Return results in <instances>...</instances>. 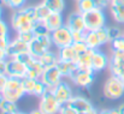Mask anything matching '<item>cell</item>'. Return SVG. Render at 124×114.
Returning a JSON list of instances; mask_svg holds the SVG:
<instances>
[{
	"label": "cell",
	"mask_w": 124,
	"mask_h": 114,
	"mask_svg": "<svg viewBox=\"0 0 124 114\" xmlns=\"http://www.w3.org/2000/svg\"><path fill=\"white\" fill-rule=\"evenodd\" d=\"M11 27L16 33H24L31 31L34 23L36 22V13H35V5L23 6L22 8L13 10V13L10 18Z\"/></svg>",
	"instance_id": "cell-1"
},
{
	"label": "cell",
	"mask_w": 124,
	"mask_h": 114,
	"mask_svg": "<svg viewBox=\"0 0 124 114\" xmlns=\"http://www.w3.org/2000/svg\"><path fill=\"white\" fill-rule=\"evenodd\" d=\"M102 94L108 100H119L124 96V82L121 77L111 76L108 77L104 84Z\"/></svg>",
	"instance_id": "cell-2"
},
{
	"label": "cell",
	"mask_w": 124,
	"mask_h": 114,
	"mask_svg": "<svg viewBox=\"0 0 124 114\" xmlns=\"http://www.w3.org/2000/svg\"><path fill=\"white\" fill-rule=\"evenodd\" d=\"M83 14V19H84V23H85V29L88 31L90 30H98L102 27H106V22H107V18H106V14H105V11L102 8H93L88 12H84Z\"/></svg>",
	"instance_id": "cell-3"
},
{
	"label": "cell",
	"mask_w": 124,
	"mask_h": 114,
	"mask_svg": "<svg viewBox=\"0 0 124 114\" xmlns=\"http://www.w3.org/2000/svg\"><path fill=\"white\" fill-rule=\"evenodd\" d=\"M2 96L5 100L8 101H13V102H18L19 100H22L27 94L24 91L23 84H22V79L18 78H10L5 85V89L2 90Z\"/></svg>",
	"instance_id": "cell-4"
},
{
	"label": "cell",
	"mask_w": 124,
	"mask_h": 114,
	"mask_svg": "<svg viewBox=\"0 0 124 114\" xmlns=\"http://www.w3.org/2000/svg\"><path fill=\"white\" fill-rule=\"evenodd\" d=\"M5 75L10 78H18L23 79L28 76V67L27 65L17 58H7L6 59V67Z\"/></svg>",
	"instance_id": "cell-5"
},
{
	"label": "cell",
	"mask_w": 124,
	"mask_h": 114,
	"mask_svg": "<svg viewBox=\"0 0 124 114\" xmlns=\"http://www.w3.org/2000/svg\"><path fill=\"white\" fill-rule=\"evenodd\" d=\"M60 103L54 96L52 89H48L41 97L39 102V109L43 114H59Z\"/></svg>",
	"instance_id": "cell-6"
},
{
	"label": "cell",
	"mask_w": 124,
	"mask_h": 114,
	"mask_svg": "<svg viewBox=\"0 0 124 114\" xmlns=\"http://www.w3.org/2000/svg\"><path fill=\"white\" fill-rule=\"evenodd\" d=\"M51 38H52L53 46L57 47L58 49H60L63 47H66V46H70V44L74 43L72 31L66 25H63L62 28L52 31L51 33Z\"/></svg>",
	"instance_id": "cell-7"
},
{
	"label": "cell",
	"mask_w": 124,
	"mask_h": 114,
	"mask_svg": "<svg viewBox=\"0 0 124 114\" xmlns=\"http://www.w3.org/2000/svg\"><path fill=\"white\" fill-rule=\"evenodd\" d=\"M17 59H19L21 61H23L27 67H28V76L30 78H34V79H41V76L45 71L43 66L41 65V63L39 61L38 58L33 57L30 53H25L21 57H18Z\"/></svg>",
	"instance_id": "cell-8"
},
{
	"label": "cell",
	"mask_w": 124,
	"mask_h": 114,
	"mask_svg": "<svg viewBox=\"0 0 124 114\" xmlns=\"http://www.w3.org/2000/svg\"><path fill=\"white\" fill-rule=\"evenodd\" d=\"M53 46L51 35L48 36H35L33 38V41L29 43V53L35 57L39 58L43 53H46L47 50H49Z\"/></svg>",
	"instance_id": "cell-9"
},
{
	"label": "cell",
	"mask_w": 124,
	"mask_h": 114,
	"mask_svg": "<svg viewBox=\"0 0 124 114\" xmlns=\"http://www.w3.org/2000/svg\"><path fill=\"white\" fill-rule=\"evenodd\" d=\"M108 70L113 76H124V50H111Z\"/></svg>",
	"instance_id": "cell-10"
},
{
	"label": "cell",
	"mask_w": 124,
	"mask_h": 114,
	"mask_svg": "<svg viewBox=\"0 0 124 114\" xmlns=\"http://www.w3.org/2000/svg\"><path fill=\"white\" fill-rule=\"evenodd\" d=\"M95 79V72L94 71H84V70H77L74 76L70 78V80L78 88L89 89Z\"/></svg>",
	"instance_id": "cell-11"
},
{
	"label": "cell",
	"mask_w": 124,
	"mask_h": 114,
	"mask_svg": "<svg viewBox=\"0 0 124 114\" xmlns=\"http://www.w3.org/2000/svg\"><path fill=\"white\" fill-rule=\"evenodd\" d=\"M110 66V57L100 49H93L92 53V69L93 71L101 72L107 70Z\"/></svg>",
	"instance_id": "cell-12"
},
{
	"label": "cell",
	"mask_w": 124,
	"mask_h": 114,
	"mask_svg": "<svg viewBox=\"0 0 124 114\" xmlns=\"http://www.w3.org/2000/svg\"><path fill=\"white\" fill-rule=\"evenodd\" d=\"M6 52L8 58H18L25 53H29V43L22 41L21 38L16 36L11 40Z\"/></svg>",
	"instance_id": "cell-13"
},
{
	"label": "cell",
	"mask_w": 124,
	"mask_h": 114,
	"mask_svg": "<svg viewBox=\"0 0 124 114\" xmlns=\"http://www.w3.org/2000/svg\"><path fill=\"white\" fill-rule=\"evenodd\" d=\"M63 79V76L57 66H52L48 69H45L41 76V80L47 85L48 89H53L57 84H59Z\"/></svg>",
	"instance_id": "cell-14"
},
{
	"label": "cell",
	"mask_w": 124,
	"mask_h": 114,
	"mask_svg": "<svg viewBox=\"0 0 124 114\" xmlns=\"http://www.w3.org/2000/svg\"><path fill=\"white\" fill-rule=\"evenodd\" d=\"M52 91H53L54 96L57 97V100L59 101L60 105L68 103V102L71 100V97L74 96L71 86H70L66 82H64V80H62L59 84H57V85L52 89Z\"/></svg>",
	"instance_id": "cell-15"
},
{
	"label": "cell",
	"mask_w": 124,
	"mask_h": 114,
	"mask_svg": "<svg viewBox=\"0 0 124 114\" xmlns=\"http://www.w3.org/2000/svg\"><path fill=\"white\" fill-rule=\"evenodd\" d=\"M65 25L72 31H87L85 29V23L83 19V14L78 11H75L72 13H70L68 16V18L65 19Z\"/></svg>",
	"instance_id": "cell-16"
},
{
	"label": "cell",
	"mask_w": 124,
	"mask_h": 114,
	"mask_svg": "<svg viewBox=\"0 0 124 114\" xmlns=\"http://www.w3.org/2000/svg\"><path fill=\"white\" fill-rule=\"evenodd\" d=\"M72 108H75L78 113H84V112H89L92 109H94L95 107L93 106V103L84 96H81V95H74L71 97V100L68 102Z\"/></svg>",
	"instance_id": "cell-17"
},
{
	"label": "cell",
	"mask_w": 124,
	"mask_h": 114,
	"mask_svg": "<svg viewBox=\"0 0 124 114\" xmlns=\"http://www.w3.org/2000/svg\"><path fill=\"white\" fill-rule=\"evenodd\" d=\"M43 23L46 24V27L48 28V30L51 33L62 28L63 25H65V19L63 17V12H51L48 14V17L43 21Z\"/></svg>",
	"instance_id": "cell-18"
},
{
	"label": "cell",
	"mask_w": 124,
	"mask_h": 114,
	"mask_svg": "<svg viewBox=\"0 0 124 114\" xmlns=\"http://www.w3.org/2000/svg\"><path fill=\"white\" fill-rule=\"evenodd\" d=\"M108 8L115 22L124 24V0H111Z\"/></svg>",
	"instance_id": "cell-19"
},
{
	"label": "cell",
	"mask_w": 124,
	"mask_h": 114,
	"mask_svg": "<svg viewBox=\"0 0 124 114\" xmlns=\"http://www.w3.org/2000/svg\"><path fill=\"white\" fill-rule=\"evenodd\" d=\"M58 70L60 71L63 78H71L74 73L78 70L77 63L75 61H66V60H59L57 64Z\"/></svg>",
	"instance_id": "cell-20"
},
{
	"label": "cell",
	"mask_w": 124,
	"mask_h": 114,
	"mask_svg": "<svg viewBox=\"0 0 124 114\" xmlns=\"http://www.w3.org/2000/svg\"><path fill=\"white\" fill-rule=\"evenodd\" d=\"M38 59L41 63L43 69H48V67H52V66H57V64L59 61V55H58V53H54L49 49L46 53H43L42 55H40Z\"/></svg>",
	"instance_id": "cell-21"
},
{
	"label": "cell",
	"mask_w": 124,
	"mask_h": 114,
	"mask_svg": "<svg viewBox=\"0 0 124 114\" xmlns=\"http://www.w3.org/2000/svg\"><path fill=\"white\" fill-rule=\"evenodd\" d=\"M58 55H59V60H66V61H77L78 59V54L74 47V44L63 47L60 49H58Z\"/></svg>",
	"instance_id": "cell-22"
},
{
	"label": "cell",
	"mask_w": 124,
	"mask_h": 114,
	"mask_svg": "<svg viewBox=\"0 0 124 114\" xmlns=\"http://www.w3.org/2000/svg\"><path fill=\"white\" fill-rule=\"evenodd\" d=\"M84 42L87 43V46L90 49H99L100 47H102V43L100 41L98 30H90V31H85V37Z\"/></svg>",
	"instance_id": "cell-23"
},
{
	"label": "cell",
	"mask_w": 124,
	"mask_h": 114,
	"mask_svg": "<svg viewBox=\"0 0 124 114\" xmlns=\"http://www.w3.org/2000/svg\"><path fill=\"white\" fill-rule=\"evenodd\" d=\"M92 53H93V49L89 48L85 53H83L78 58V60L76 63H77V66H78L80 70L93 71V69H92Z\"/></svg>",
	"instance_id": "cell-24"
},
{
	"label": "cell",
	"mask_w": 124,
	"mask_h": 114,
	"mask_svg": "<svg viewBox=\"0 0 124 114\" xmlns=\"http://www.w3.org/2000/svg\"><path fill=\"white\" fill-rule=\"evenodd\" d=\"M41 2L52 12H63L65 10V0H42Z\"/></svg>",
	"instance_id": "cell-25"
},
{
	"label": "cell",
	"mask_w": 124,
	"mask_h": 114,
	"mask_svg": "<svg viewBox=\"0 0 124 114\" xmlns=\"http://www.w3.org/2000/svg\"><path fill=\"white\" fill-rule=\"evenodd\" d=\"M18 106L17 102L13 101H8V100H4L1 107H0V114H16L18 112Z\"/></svg>",
	"instance_id": "cell-26"
},
{
	"label": "cell",
	"mask_w": 124,
	"mask_h": 114,
	"mask_svg": "<svg viewBox=\"0 0 124 114\" xmlns=\"http://www.w3.org/2000/svg\"><path fill=\"white\" fill-rule=\"evenodd\" d=\"M52 11L45 5V4H38V5H35V13H36V21H40V22H43L47 17H48V14L51 13Z\"/></svg>",
	"instance_id": "cell-27"
},
{
	"label": "cell",
	"mask_w": 124,
	"mask_h": 114,
	"mask_svg": "<svg viewBox=\"0 0 124 114\" xmlns=\"http://www.w3.org/2000/svg\"><path fill=\"white\" fill-rule=\"evenodd\" d=\"M33 33H34L35 36H48V35H51V31L48 30L46 24L43 22H40V21H36L34 23Z\"/></svg>",
	"instance_id": "cell-28"
},
{
	"label": "cell",
	"mask_w": 124,
	"mask_h": 114,
	"mask_svg": "<svg viewBox=\"0 0 124 114\" xmlns=\"http://www.w3.org/2000/svg\"><path fill=\"white\" fill-rule=\"evenodd\" d=\"M76 11L84 13L93 8H95V4L93 0H76Z\"/></svg>",
	"instance_id": "cell-29"
},
{
	"label": "cell",
	"mask_w": 124,
	"mask_h": 114,
	"mask_svg": "<svg viewBox=\"0 0 124 114\" xmlns=\"http://www.w3.org/2000/svg\"><path fill=\"white\" fill-rule=\"evenodd\" d=\"M36 80L38 79H34V78H30V77H25V78L22 79V84H23V88H24V91H25L27 95H33L34 94Z\"/></svg>",
	"instance_id": "cell-30"
},
{
	"label": "cell",
	"mask_w": 124,
	"mask_h": 114,
	"mask_svg": "<svg viewBox=\"0 0 124 114\" xmlns=\"http://www.w3.org/2000/svg\"><path fill=\"white\" fill-rule=\"evenodd\" d=\"M27 0H0V4L2 6H6L11 10H18L25 6Z\"/></svg>",
	"instance_id": "cell-31"
},
{
	"label": "cell",
	"mask_w": 124,
	"mask_h": 114,
	"mask_svg": "<svg viewBox=\"0 0 124 114\" xmlns=\"http://www.w3.org/2000/svg\"><path fill=\"white\" fill-rule=\"evenodd\" d=\"M108 36H110V42L116 40V38H119L123 36V30L118 27V25H112V27H108Z\"/></svg>",
	"instance_id": "cell-32"
},
{
	"label": "cell",
	"mask_w": 124,
	"mask_h": 114,
	"mask_svg": "<svg viewBox=\"0 0 124 114\" xmlns=\"http://www.w3.org/2000/svg\"><path fill=\"white\" fill-rule=\"evenodd\" d=\"M47 90H48L47 85L42 82L41 79H38V80H36V85H35V90H34L33 96H36V97H39V99H40V97H41Z\"/></svg>",
	"instance_id": "cell-33"
},
{
	"label": "cell",
	"mask_w": 124,
	"mask_h": 114,
	"mask_svg": "<svg viewBox=\"0 0 124 114\" xmlns=\"http://www.w3.org/2000/svg\"><path fill=\"white\" fill-rule=\"evenodd\" d=\"M111 50H124V36L110 42Z\"/></svg>",
	"instance_id": "cell-34"
},
{
	"label": "cell",
	"mask_w": 124,
	"mask_h": 114,
	"mask_svg": "<svg viewBox=\"0 0 124 114\" xmlns=\"http://www.w3.org/2000/svg\"><path fill=\"white\" fill-rule=\"evenodd\" d=\"M16 36H17L18 38H21L22 41L27 42V43H30V42L33 41V38L35 37L33 30H31V31H24V33H17Z\"/></svg>",
	"instance_id": "cell-35"
},
{
	"label": "cell",
	"mask_w": 124,
	"mask_h": 114,
	"mask_svg": "<svg viewBox=\"0 0 124 114\" xmlns=\"http://www.w3.org/2000/svg\"><path fill=\"white\" fill-rule=\"evenodd\" d=\"M59 114H80L75 108H72L69 103H64L60 106L59 109Z\"/></svg>",
	"instance_id": "cell-36"
},
{
	"label": "cell",
	"mask_w": 124,
	"mask_h": 114,
	"mask_svg": "<svg viewBox=\"0 0 124 114\" xmlns=\"http://www.w3.org/2000/svg\"><path fill=\"white\" fill-rule=\"evenodd\" d=\"M8 35H10V27L1 18L0 19V36H8Z\"/></svg>",
	"instance_id": "cell-37"
},
{
	"label": "cell",
	"mask_w": 124,
	"mask_h": 114,
	"mask_svg": "<svg viewBox=\"0 0 124 114\" xmlns=\"http://www.w3.org/2000/svg\"><path fill=\"white\" fill-rule=\"evenodd\" d=\"M93 1L95 4V7L102 8V10L110 7V4H111V0H93Z\"/></svg>",
	"instance_id": "cell-38"
},
{
	"label": "cell",
	"mask_w": 124,
	"mask_h": 114,
	"mask_svg": "<svg viewBox=\"0 0 124 114\" xmlns=\"http://www.w3.org/2000/svg\"><path fill=\"white\" fill-rule=\"evenodd\" d=\"M11 40H12V38H11L10 35H8V36H0V48L7 49V47H8Z\"/></svg>",
	"instance_id": "cell-39"
},
{
	"label": "cell",
	"mask_w": 124,
	"mask_h": 114,
	"mask_svg": "<svg viewBox=\"0 0 124 114\" xmlns=\"http://www.w3.org/2000/svg\"><path fill=\"white\" fill-rule=\"evenodd\" d=\"M72 35H74V42L84 41V37H85V31H76V33H72Z\"/></svg>",
	"instance_id": "cell-40"
},
{
	"label": "cell",
	"mask_w": 124,
	"mask_h": 114,
	"mask_svg": "<svg viewBox=\"0 0 124 114\" xmlns=\"http://www.w3.org/2000/svg\"><path fill=\"white\" fill-rule=\"evenodd\" d=\"M8 80V77L5 73H0V93H2V90L5 89V85Z\"/></svg>",
	"instance_id": "cell-41"
},
{
	"label": "cell",
	"mask_w": 124,
	"mask_h": 114,
	"mask_svg": "<svg viewBox=\"0 0 124 114\" xmlns=\"http://www.w3.org/2000/svg\"><path fill=\"white\" fill-rule=\"evenodd\" d=\"M8 57H7V52H6V49H2V48H0V60H6Z\"/></svg>",
	"instance_id": "cell-42"
},
{
	"label": "cell",
	"mask_w": 124,
	"mask_h": 114,
	"mask_svg": "<svg viewBox=\"0 0 124 114\" xmlns=\"http://www.w3.org/2000/svg\"><path fill=\"white\" fill-rule=\"evenodd\" d=\"M6 67V60H0V73H5Z\"/></svg>",
	"instance_id": "cell-43"
},
{
	"label": "cell",
	"mask_w": 124,
	"mask_h": 114,
	"mask_svg": "<svg viewBox=\"0 0 124 114\" xmlns=\"http://www.w3.org/2000/svg\"><path fill=\"white\" fill-rule=\"evenodd\" d=\"M117 108H118V112H119V114H124V102H123V103H121Z\"/></svg>",
	"instance_id": "cell-44"
},
{
	"label": "cell",
	"mask_w": 124,
	"mask_h": 114,
	"mask_svg": "<svg viewBox=\"0 0 124 114\" xmlns=\"http://www.w3.org/2000/svg\"><path fill=\"white\" fill-rule=\"evenodd\" d=\"M98 113H99V111L96 108H94V109H92L89 112H84V113H81V114H98Z\"/></svg>",
	"instance_id": "cell-45"
},
{
	"label": "cell",
	"mask_w": 124,
	"mask_h": 114,
	"mask_svg": "<svg viewBox=\"0 0 124 114\" xmlns=\"http://www.w3.org/2000/svg\"><path fill=\"white\" fill-rule=\"evenodd\" d=\"M110 114H119L118 108H111V109H110Z\"/></svg>",
	"instance_id": "cell-46"
},
{
	"label": "cell",
	"mask_w": 124,
	"mask_h": 114,
	"mask_svg": "<svg viewBox=\"0 0 124 114\" xmlns=\"http://www.w3.org/2000/svg\"><path fill=\"white\" fill-rule=\"evenodd\" d=\"M29 114H43V113H42L39 108H38V109H34V111H31V112H30Z\"/></svg>",
	"instance_id": "cell-47"
},
{
	"label": "cell",
	"mask_w": 124,
	"mask_h": 114,
	"mask_svg": "<svg viewBox=\"0 0 124 114\" xmlns=\"http://www.w3.org/2000/svg\"><path fill=\"white\" fill-rule=\"evenodd\" d=\"M98 114H110V109H101Z\"/></svg>",
	"instance_id": "cell-48"
},
{
	"label": "cell",
	"mask_w": 124,
	"mask_h": 114,
	"mask_svg": "<svg viewBox=\"0 0 124 114\" xmlns=\"http://www.w3.org/2000/svg\"><path fill=\"white\" fill-rule=\"evenodd\" d=\"M4 100H5V99H4V96H2V94L0 93V107H1V105H2V102H4Z\"/></svg>",
	"instance_id": "cell-49"
},
{
	"label": "cell",
	"mask_w": 124,
	"mask_h": 114,
	"mask_svg": "<svg viewBox=\"0 0 124 114\" xmlns=\"http://www.w3.org/2000/svg\"><path fill=\"white\" fill-rule=\"evenodd\" d=\"M1 17H2V5L0 4V19H1Z\"/></svg>",
	"instance_id": "cell-50"
},
{
	"label": "cell",
	"mask_w": 124,
	"mask_h": 114,
	"mask_svg": "<svg viewBox=\"0 0 124 114\" xmlns=\"http://www.w3.org/2000/svg\"><path fill=\"white\" fill-rule=\"evenodd\" d=\"M16 114H29V113H25V112H22V111H18Z\"/></svg>",
	"instance_id": "cell-51"
},
{
	"label": "cell",
	"mask_w": 124,
	"mask_h": 114,
	"mask_svg": "<svg viewBox=\"0 0 124 114\" xmlns=\"http://www.w3.org/2000/svg\"><path fill=\"white\" fill-rule=\"evenodd\" d=\"M122 79H123V82H124V77H123V78H122Z\"/></svg>",
	"instance_id": "cell-52"
},
{
	"label": "cell",
	"mask_w": 124,
	"mask_h": 114,
	"mask_svg": "<svg viewBox=\"0 0 124 114\" xmlns=\"http://www.w3.org/2000/svg\"><path fill=\"white\" fill-rule=\"evenodd\" d=\"M123 36H124V30H123Z\"/></svg>",
	"instance_id": "cell-53"
},
{
	"label": "cell",
	"mask_w": 124,
	"mask_h": 114,
	"mask_svg": "<svg viewBox=\"0 0 124 114\" xmlns=\"http://www.w3.org/2000/svg\"><path fill=\"white\" fill-rule=\"evenodd\" d=\"M75 1H76V0H75Z\"/></svg>",
	"instance_id": "cell-54"
}]
</instances>
